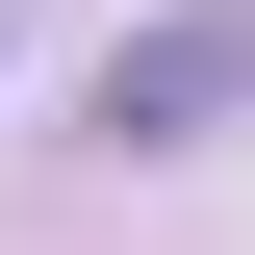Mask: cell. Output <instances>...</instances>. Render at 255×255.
<instances>
[{
  "label": "cell",
  "mask_w": 255,
  "mask_h": 255,
  "mask_svg": "<svg viewBox=\"0 0 255 255\" xmlns=\"http://www.w3.org/2000/svg\"><path fill=\"white\" fill-rule=\"evenodd\" d=\"M230 102H255V0H153L102 51V153H204Z\"/></svg>",
  "instance_id": "cell-1"
},
{
  "label": "cell",
  "mask_w": 255,
  "mask_h": 255,
  "mask_svg": "<svg viewBox=\"0 0 255 255\" xmlns=\"http://www.w3.org/2000/svg\"><path fill=\"white\" fill-rule=\"evenodd\" d=\"M0 51H26V0H0Z\"/></svg>",
  "instance_id": "cell-2"
}]
</instances>
